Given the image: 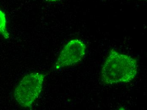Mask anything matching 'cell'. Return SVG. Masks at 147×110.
I'll list each match as a JSON object with an SVG mask.
<instances>
[{
	"mask_svg": "<svg viewBox=\"0 0 147 110\" xmlns=\"http://www.w3.org/2000/svg\"><path fill=\"white\" fill-rule=\"evenodd\" d=\"M86 45L78 39L68 42L60 53L55 67L56 68L72 66L81 61L86 52Z\"/></svg>",
	"mask_w": 147,
	"mask_h": 110,
	"instance_id": "3",
	"label": "cell"
},
{
	"mask_svg": "<svg viewBox=\"0 0 147 110\" xmlns=\"http://www.w3.org/2000/svg\"><path fill=\"white\" fill-rule=\"evenodd\" d=\"M48 1L50 2H55L59 1V0H48Z\"/></svg>",
	"mask_w": 147,
	"mask_h": 110,
	"instance_id": "5",
	"label": "cell"
},
{
	"mask_svg": "<svg viewBox=\"0 0 147 110\" xmlns=\"http://www.w3.org/2000/svg\"><path fill=\"white\" fill-rule=\"evenodd\" d=\"M0 34L6 39L9 37V34L7 30V20L4 12L0 9Z\"/></svg>",
	"mask_w": 147,
	"mask_h": 110,
	"instance_id": "4",
	"label": "cell"
},
{
	"mask_svg": "<svg viewBox=\"0 0 147 110\" xmlns=\"http://www.w3.org/2000/svg\"><path fill=\"white\" fill-rule=\"evenodd\" d=\"M138 63L131 56L111 50L102 67V79L106 84H125L137 75Z\"/></svg>",
	"mask_w": 147,
	"mask_h": 110,
	"instance_id": "1",
	"label": "cell"
},
{
	"mask_svg": "<svg viewBox=\"0 0 147 110\" xmlns=\"http://www.w3.org/2000/svg\"><path fill=\"white\" fill-rule=\"evenodd\" d=\"M45 76L33 72L25 76L16 86L14 97L22 107L29 108L38 97L42 89Z\"/></svg>",
	"mask_w": 147,
	"mask_h": 110,
	"instance_id": "2",
	"label": "cell"
}]
</instances>
